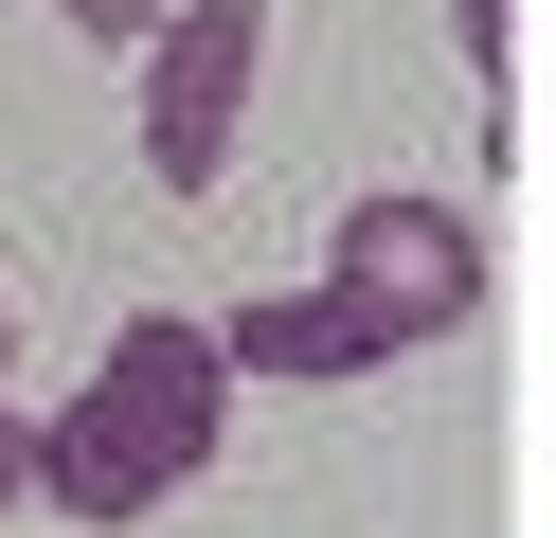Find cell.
Returning <instances> with one entry per match:
<instances>
[{"mask_svg": "<svg viewBox=\"0 0 556 538\" xmlns=\"http://www.w3.org/2000/svg\"><path fill=\"white\" fill-rule=\"evenodd\" d=\"M216 430H233V341L180 323V305H144V323H109L73 413H37V502L90 521V538H126V521H162V485L216 466Z\"/></svg>", "mask_w": 556, "mask_h": 538, "instance_id": "obj_1", "label": "cell"}, {"mask_svg": "<svg viewBox=\"0 0 556 538\" xmlns=\"http://www.w3.org/2000/svg\"><path fill=\"white\" fill-rule=\"evenodd\" d=\"M252 72H269V0H180V18L144 36V179L162 198H198V179L233 162Z\"/></svg>", "mask_w": 556, "mask_h": 538, "instance_id": "obj_2", "label": "cell"}, {"mask_svg": "<svg viewBox=\"0 0 556 538\" xmlns=\"http://www.w3.org/2000/svg\"><path fill=\"white\" fill-rule=\"evenodd\" d=\"M324 287H359L395 341H448V323L484 305V215H448V198H359L324 234Z\"/></svg>", "mask_w": 556, "mask_h": 538, "instance_id": "obj_3", "label": "cell"}, {"mask_svg": "<svg viewBox=\"0 0 556 538\" xmlns=\"http://www.w3.org/2000/svg\"><path fill=\"white\" fill-rule=\"evenodd\" d=\"M216 341H233V377H288V395H324V377H377V359H413L395 323L359 305V287H269V305H233Z\"/></svg>", "mask_w": 556, "mask_h": 538, "instance_id": "obj_4", "label": "cell"}, {"mask_svg": "<svg viewBox=\"0 0 556 538\" xmlns=\"http://www.w3.org/2000/svg\"><path fill=\"white\" fill-rule=\"evenodd\" d=\"M448 18H467V72L503 90V72H520V0H448Z\"/></svg>", "mask_w": 556, "mask_h": 538, "instance_id": "obj_5", "label": "cell"}, {"mask_svg": "<svg viewBox=\"0 0 556 538\" xmlns=\"http://www.w3.org/2000/svg\"><path fill=\"white\" fill-rule=\"evenodd\" d=\"M54 18H73V36H126V54H144V36L180 18V0H54Z\"/></svg>", "mask_w": 556, "mask_h": 538, "instance_id": "obj_6", "label": "cell"}, {"mask_svg": "<svg viewBox=\"0 0 556 538\" xmlns=\"http://www.w3.org/2000/svg\"><path fill=\"white\" fill-rule=\"evenodd\" d=\"M18 502H37V413L0 395V521H18Z\"/></svg>", "mask_w": 556, "mask_h": 538, "instance_id": "obj_7", "label": "cell"}, {"mask_svg": "<svg viewBox=\"0 0 556 538\" xmlns=\"http://www.w3.org/2000/svg\"><path fill=\"white\" fill-rule=\"evenodd\" d=\"M0 377H18V305H0Z\"/></svg>", "mask_w": 556, "mask_h": 538, "instance_id": "obj_8", "label": "cell"}]
</instances>
